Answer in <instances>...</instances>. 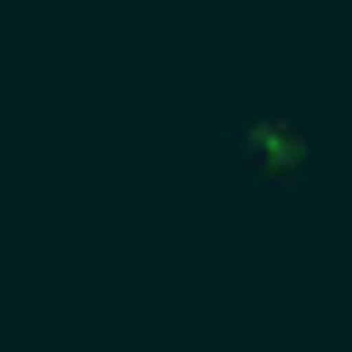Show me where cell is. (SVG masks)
<instances>
[{
  "label": "cell",
  "mask_w": 352,
  "mask_h": 352,
  "mask_svg": "<svg viewBox=\"0 0 352 352\" xmlns=\"http://www.w3.org/2000/svg\"><path fill=\"white\" fill-rule=\"evenodd\" d=\"M232 148H241L260 176H297V121H278V111H232Z\"/></svg>",
  "instance_id": "obj_1"
}]
</instances>
